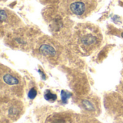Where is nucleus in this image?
<instances>
[{"instance_id":"1","label":"nucleus","mask_w":123,"mask_h":123,"mask_svg":"<svg viewBox=\"0 0 123 123\" xmlns=\"http://www.w3.org/2000/svg\"><path fill=\"white\" fill-rule=\"evenodd\" d=\"M102 35L94 25L84 23L79 25L74 32V43L78 50L84 55H89L101 45Z\"/></svg>"},{"instance_id":"2","label":"nucleus","mask_w":123,"mask_h":123,"mask_svg":"<svg viewBox=\"0 0 123 123\" xmlns=\"http://www.w3.org/2000/svg\"><path fill=\"white\" fill-rule=\"evenodd\" d=\"M39 30L33 27H21L12 30L5 36V43L10 48L24 51L33 50L40 38Z\"/></svg>"},{"instance_id":"3","label":"nucleus","mask_w":123,"mask_h":123,"mask_svg":"<svg viewBox=\"0 0 123 123\" xmlns=\"http://www.w3.org/2000/svg\"><path fill=\"white\" fill-rule=\"evenodd\" d=\"M35 55L50 63H56L62 53L61 45L52 38L43 36L40 37L33 49Z\"/></svg>"},{"instance_id":"4","label":"nucleus","mask_w":123,"mask_h":123,"mask_svg":"<svg viewBox=\"0 0 123 123\" xmlns=\"http://www.w3.org/2000/svg\"><path fill=\"white\" fill-rule=\"evenodd\" d=\"M1 91L8 96H19L23 91L21 76L13 70L1 65Z\"/></svg>"},{"instance_id":"5","label":"nucleus","mask_w":123,"mask_h":123,"mask_svg":"<svg viewBox=\"0 0 123 123\" xmlns=\"http://www.w3.org/2000/svg\"><path fill=\"white\" fill-rule=\"evenodd\" d=\"M24 106L17 99H12L1 107V115L7 120L15 121L19 118L23 112Z\"/></svg>"},{"instance_id":"6","label":"nucleus","mask_w":123,"mask_h":123,"mask_svg":"<svg viewBox=\"0 0 123 123\" xmlns=\"http://www.w3.org/2000/svg\"><path fill=\"white\" fill-rule=\"evenodd\" d=\"M0 14H1V32H3L4 30H15L16 27L18 28L19 25L21 23V21L19 18L14 12L6 9H1Z\"/></svg>"},{"instance_id":"7","label":"nucleus","mask_w":123,"mask_h":123,"mask_svg":"<svg viewBox=\"0 0 123 123\" xmlns=\"http://www.w3.org/2000/svg\"><path fill=\"white\" fill-rule=\"evenodd\" d=\"M79 105L90 115H97L100 111V105L97 97L89 95L81 97L78 101Z\"/></svg>"},{"instance_id":"8","label":"nucleus","mask_w":123,"mask_h":123,"mask_svg":"<svg viewBox=\"0 0 123 123\" xmlns=\"http://www.w3.org/2000/svg\"><path fill=\"white\" fill-rule=\"evenodd\" d=\"M66 4L70 13L79 17L85 15L92 7V4L88 0H68Z\"/></svg>"},{"instance_id":"9","label":"nucleus","mask_w":123,"mask_h":123,"mask_svg":"<svg viewBox=\"0 0 123 123\" xmlns=\"http://www.w3.org/2000/svg\"><path fill=\"white\" fill-rule=\"evenodd\" d=\"M77 117L67 113H59L51 115L48 118L46 123H76Z\"/></svg>"},{"instance_id":"10","label":"nucleus","mask_w":123,"mask_h":123,"mask_svg":"<svg viewBox=\"0 0 123 123\" xmlns=\"http://www.w3.org/2000/svg\"><path fill=\"white\" fill-rule=\"evenodd\" d=\"M101 123L99 122L97 120L93 118V117H86V116H83V117H78L77 118V123Z\"/></svg>"},{"instance_id":"11","label":"nucleus","mask_w":123,"mask_h":123,"mask_svg":"<svg viewBox=\"0 0 123 123\" xmlns=\"http://www.w3.org/2000/svg\"><path fill=\"white\" fill-rule=\"evenodd\" d=\"M44 97H45V99L47 101L50 102H53L57 99V95L53 93L52 92H50V90L45 91Z\"/></svg>"},{"instance_id":"12","label":"nucleus","mask_w":123,"mask_h":123,"mask_svg":"<svg viewBox=\"0 0 123 123\" xmlns=\"http://www.w3.org/2000/svg\"><path fill=\"white\" fill-rule=\"evenodd\" d=\"M36 94H37L36 90H35V89H32L30 91L29 94H28V97H29L30 99H34V98L35 97Z\"/></svg>"},{"instance_id":"13","label":"nucleus","mask_w":123,"mask_h":123,"mask_svg":"<svg viewBox=\"0 0 123 123\" xmlns=\"http://www.w3.org/2000/svg\"><path fill=\"white\" fill-rule=\"evenodd\" d=\"M43 4H53V3H56L58 2L59 0H40Z\"/></svg>"},{"instance_id":"14","label":"nucleus","mask_w":123,"mask_h":123,"mask_svg":"<svg viewBox=\"0 0 123 123\" xmlns=\"http://www.w3.org/2000/svg\"><path fill=\"white\" fill-rule=\"evenodd\" d=\"M1 1H6V0H1Z\"/></svg>"}]
</instances>
